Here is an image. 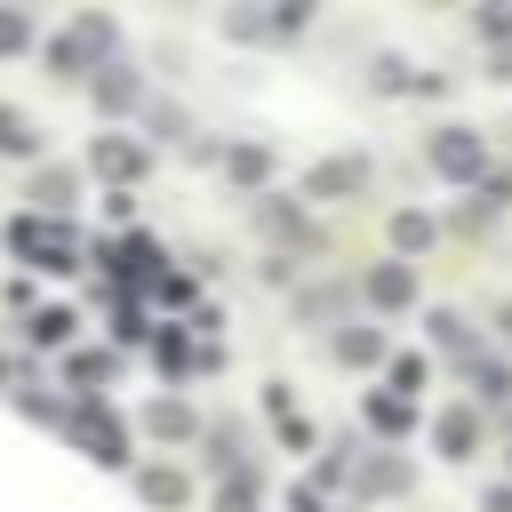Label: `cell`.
Segmentation results:
<instances>
[{"mask_svg": "<svg viewBox=\"0 0 512 512\" xmlns=\"http://www.w3.org/2000/svg\"><path fill=\"white\" fill-rule=\"evenodd\" d=\"M472 384H480V400H504V392H512V368H496V360L480 368V360H472Z\"/></svg>", "mask_w": 512, "mask_h": 512, "instance_id": "cell-11", "label": "cell"}, {"mask_svg": "<svg viewBox=\"0 0 512 512\" xmlns=\"http://www.w3.org/2000/svg\"><path fill=\"white\" fill-rule=\"evenodd\" d=\"M152 432H168V440H184V432H192V416H184L176 400H160V408H152Z\"/></svg>", "mask_w": 512, "mask_h": 512, "instance_id": "cell-12", "label": "cell"}, {"mask_svg": "<svg viewBox=\"0 0 512 512\" xmlns=\"http://www.w3.org/2000/svg\"><path fill=\"white\" fill-rule=\"evenodd\" d=\"M488 512H512V488H488Z\"/></svg>", "mask_w": 512, "mask_h": 512, "instance_id": "cell-20", "label": "cell"}, {"mask_svg": "<svg viewBox=\"0 0 512 512\" xmlns=\"http://www.w3.org/2000/svg\"><path fill=\"white\" fill-rule=\"evenodd\" d=\"M128 96H136V72H112V80H104V104H112V112H120V104H128Z\"/></svg>", "mask_w": 512, "mask_h": 512, "instance_id": "cell-16", "label": "cell"}, {"mask_svg": "<svg viewBox=\"0 0 512 512\" xmlns=\"http://www.w3.org/2000/svg\"><path fill=\"white\" fill-rule=\"evenodd\" d=\"M504 336H512V304H504Z\"/></svg>", "mask_w": 512, "mask_h": 512, "instance_id": "cell-21", "label": "cell"}, {"mask_svg": "<svg viewBox=\"0 0 512 512\" xmlns=\"http://www.w3.org/2000/svg\"><path fill=\"white\" fill-rule=\"evenodd\" d=\"M16 248H40V264H72V232H56L40 216H16Z\"/></svg>", "mask_w": 512, "mask_h": 512, "instance_id": "cell-3", "label": "cell"}, {"mask_svg": "<svg viewBox=\"0 0 512 512\" xmlns=\"http://www.w3.org/2000/svg\"><path fill=\"white\" fill-rule=\"evenodd\" d=\"M360 184H368V160H320V168H312V192H320V200H352Z\"/></svg>", "mask_w": 512, "mask_h": 512, "instance_id": "cell-2", "label": "cell"}, {"mask_svg": "<svg viewBox=\"0 0 512 512\" xmlns=\"http://www.w3.org/2000/svg\"><path fill=\"white\" fill-rule=\"evenodd\" d=\"M72 424H80V440H88V448H96L104 464H120V432H112V416H96V408H80Z\"/></svg>", "mask_w": 512, "mask_h": 512, "instance_id": "cell-5", "label": "cell"}, {"mask_svg": "<svg viewBox=\"0 0 512 512\" xmlns=\"http://www.w3.org/2000/svg\"><path fill=\"white\" fill-rule=\"evenodd\" d=\"M24 40H32V24L24 16H0V48H24Z\"/></svg>", "mask_w": 512, "mask_h": 512, "instance_id": "cell-19", "label": "cell"}, {"mask_svg": "<svg viewBox=\"0 0 512 512\" xmlns=\"http://www.w3.org/2000/svg\"><path fill=\"white\" fill-rule=\"evenodd\" d=\"M64 328H72V312H32V336H40V344H56Z\"/></svg>", "mask_w": 512, "mask_h": 512, "instance_id": "cell-13", "label": "cell"}, {"mask_svg": "<svg viewBox=\"0 0 512 512\" xmlns=\"http://www.w3.org/2000/svg\"><path fill=\"white\" fill-rule=\"evenodd\" d=\"M368 416H376V424H384V432H408V408H400V400H376V408H368Z\"/></svg>", "mask_w": 512, "mask_h": 512, "instance_id": "cell-18", "label": "cell"}, {"mask_svg": "<svg viewBox=\"0 0 512 512\" xmlns=\"http://www.w3.org/2000/svg\"><path fill=\"white\" fill-rule=\"evenodd\" d=\"M96 168H104V176H136V168H144V152H136V144H112V136H104V144H96Z\"/></svg>", "mask_w": 512, "mask_h": 512, "instance_id": "cell-7", "label": "cell"}, {"mask_svg": "<svg viewBox=\"0 0 512 512\" xmlns=\"http://www.w3.org/2000/svg\"><path fill=\"white\" fill-rule=\"evenodd\" d=\"M424 384V360H392V392H416Z\"/></svg>", "mask_w": 512, "mask_h": 512, "instance_id": "cell-17", "label": "cell"}, {"mask_svg": "<svg viewBox=\"0 0 512 512\" xmlns=\"http://www.w3.org/2000/svg\"><path fill=\"white\" fill-rule=\"evenodd\" d=\"M472 32H488V40H512V8H488V16H472Z\"/></svg>", "mask_w": 512, "mask_h": 512, "instance_id": "cell-15", "label": "cell"}, {"mask_svg": "<svg viewBox=\"0 0 512 512\" xmlns=\"http://www.w3.org/2000/svg\"><path fill=\"white\" fill-rule=\"evenodd\" d=\"M424 240H432V224H424V216H392V248H408V256H416Z\"/></svg>", "mask_w": 512, "mask_h": 512, "instance_id": "cell-10", "label": "cell"}, {"mask_svg": "<svg viewBox=\"0 0 512 512\" xmlns=\"http://www.w3.org/2000/svg\"><path fill=\"white\" fill-rule=\"evenodd\" d=\"M144 496H160V504H176V496H184V480H176V472H144Z\"/></svg>", "mask_w": 512, "mask_h": 512, "instance_id": "cell-14", "label": "cell"}, {"mask_svg": "<svg viewBox=\"0 0 512 512\" xmlns=\"http://www.w3.org/2000/svg\"><path fill=\"white\" fill-rule=\"evenodd\" d=\"M336 352H344V360H384V336H376V328H344Z\"/></svg>", "mask_w": 512, "mask_h": 512, "instance_id": "cell-8", "label": "cell"}, {"mask_svg": "<svg viewBox=\"0 0 512 512\" xmlns=\"http://www.w3.org/2000/svg\"><path fill=\"white\" fill-rule=\"evenodd\" d=\"M472 440H480L472 408H448V416H440V448H448V456H472Z\"/></svg>", "mask_w": 512, "mask_h": 512, "instance_id": "cell-6", "label": "cell"}, {"mask_svg": "<svg viewBox=\"0 0 512 512\" xmlns=\"http://www.w3.org/2000/svg\"><path fill=\"white\" fill-rule=\"evenodd\" d=\"M432 168H440V176H456V184H480L488 144H480L472 128H440V136H432Z\"/></svg>", "mask_w": 512, "mask_h": 512, "instance_id": "cell-1", "label": "cell"}, {"mask_svg": "<svg viewBox=\"0 0 512 512\" xmlns=\"http://www.w3.org/2000/svg\"><path fill=\"white\" fill-rule=\"evenodd\" d=\"M368 296H376L384 312H400V304L416 296V280H408V264H376V272H368Z\"/></svg>", "mask_w": 512, "mask_h": 512, "instance_id": "cell-4", "label": "cell"}, {"mask_svg": "<svg viewBox=\"0 0 512 512\" xmlns=\"http://www.w3.org/2000/svg\"><path fill=\"white\" fill-rule=\"evenodd\" d=\"M0 144H8V152H40V128H32L24 112H0Z\"/></svg>", "mask_w": 512, "mask_h": 512, "instance_id": "cell-9", "label": "cell"}]
</instances>
